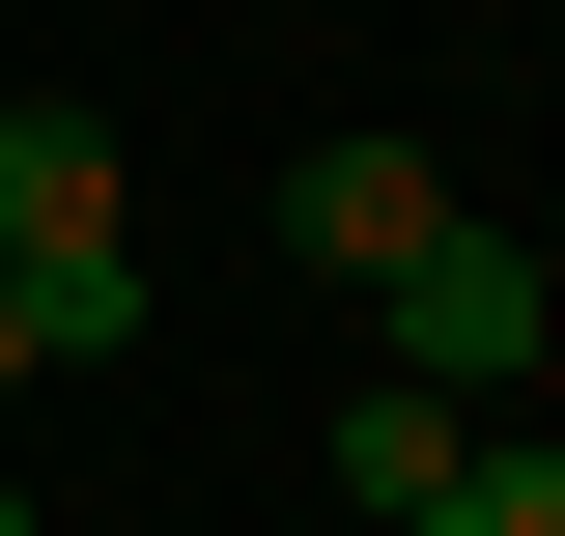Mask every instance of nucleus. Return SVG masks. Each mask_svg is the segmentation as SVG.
Instances as JSON below:
<instances>
[{"label": "nucleus", "instance_id": "obj_1", "mask_svg": "<svg viewBox=\"0 0 565 536\" xmlns=\"http://www.w3.org/2000/svg\"><path fill=\"white\" fill-rule=\"evenodd\" d=\"M537 339H565V311H537V255H509V226H424V255H396V396H452V424H481Z\"/></svg>", "mask_w": 565, "mask_h": 536}, {"label": "nucleus", "instance_id": "obj_2", "mask_svg": "<svg viewBox=\"0 0 565 536\" xmlns=\"http://www.w3.org/2000/svg\"><path fill=\"white\" fill-rule=\"evenodd\" d=\"M424 226H452V170H424V141H311V170H282V255H311V282H396Z\"/></svg>", "mask_w": 565, "mask_h": 536}, {"label": "nucleus", "instance_id": "obj_3", "mask_svg": "<svg viewBox=\"0 0 565 536\" xmlns=\"http://www.w3.org/2000/svg\"><path fill=\"white\" fill-rule=\"evenodd\" d=\"M452 480H481V424L367 367V396H340V508H367V536H452Z\"/></svg>", "mask_w": 565, "mask_h": 536}, {"label": "nucleus", "instance_id": "obj_4", "mask_svg": "<svg viewBox=\"0 0 565 536\" xmlns=\"http://www.w3.org/2000/svg\"><path fill=\"white\" fill-rule=\"evenodd\" d=\"M0 255H114V114H0Z\"/></svg>", "mask_w": 565, "mask_h": 536}, {"label": "nucleus", "instance_id": "obj_5", "mask_svg": "<svg viewBox=\"0 0 565 536\" xmlns=\"http://www.w3.org/2000/svg\"><path fill=\"white\" fill-rule=\"evenodd\" d=\"M452 536H565V452H537V424H481V480H452Z\"/></svg>", "mask_w": 565, "mask_h": 536}, {"label": "nucleus", "instance_id": "obj_6", "mask_svg": "<svg viewBox=\"0 0 565 536\" xmlns=\"http://www.w3.org/2000/svg\"><path fill=\"white\" fill-rule=\"evenodd\" d=\"M29 367H57V339H29V255H0V396H29Z\"/></svg>", "mask_w": 565, "mask_h": 536}]
</instances>
